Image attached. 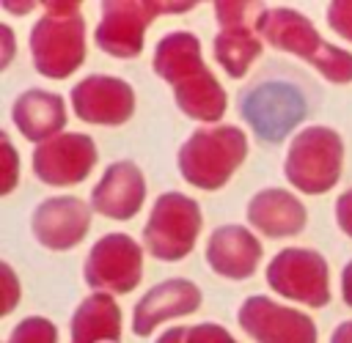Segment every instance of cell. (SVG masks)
I'll list each match as a JSON object with an SVG mask.
<instances>
[{
  "instance_id": "cell-1",
  "label": "cell",
  "mask_w": 352,
  "mask_h": 343,
  "mask_svg": "<svg viewBox=\"0 0 352 343\" xmlns=\"http://www.w3.org/2000/svg\"><path fill=\"white\" fill-rule=\"evenodd\" d=\"M154 74H160L170 88L179 110L187 118L217 123L226 113L228 96L212 69L201 58V41L190 30H173L165 33L157 41L154 58H151Z\"/></svg>"
},
{
  "instance_id": "cell-2",
  "label": "cell",
  "mask_w": 352,
  "mask_h": 343,
  "mask_svg": "<svg viewBox=\"0 0 352 343\" xmlns=\"http://www.w3.org/2000/svg\"><path fill=\"white\" fill-rule=\"evenodd\" d=\"M30 55L38 74L63 80L85 60V19L77 0H47L30 30Z\"/></svg>"
},
{
  "instance_id": "cell-3",
  "label": "cell",
  "mask_w": 352,
  "mask_h": 343,
  "mask_svg": "<svg viewBox=\"0 0 352 343\" xmlns=\"http://www.w3.org/2000/svg\"><path fill=\"white\" fill-rule=\"evenodd\" d=\"M258 36L275 49L308 60L311 66H316V71L324 80L338 85L352 82V52L327 44L314 27V22L297 8H286V5L267 8L258 16Z\"/></svg>"
},
{
  "instance_id": "cell-4",
  "label": "cell",
  "mask_w": 352,
  "mask_h": 343,
  "mask_svg": "<svg viewBox=\"0 0 352 343\" xmlns=\"http://www.w3.org/2000/svg\"><path fill=\"white\" fill-rule=\"evenodd\" d=\"M248 156V137L234 123L204 126L179 148V170L198 189H220Z\"/></svg>"
},
{
  "instance_id": "cell-5",
  "label": "cell",
  "mask_w": 352,
  "mask_h": 343,
  "mask_svg": "<svg viewBox=\"0 0 352 343\" xmlns=\"http://www.w3.org/2000/svg\"><path fill=\"white\" fill-rule=\"evenodd\" d=\"M195 8L192 0H104L94 41L113 58H138L143 52L146 27L162 14Z\"/></svg>"
},
{
  "instance_id": "cell-6",
  "label": "cell",
  "mask_w": 352,
  "mask_h": 343,
  "mask_svg": "<svg viewBox=\"0 0 352 343\" xmlns=\"http://www.w3.org/2000/svg\"><path fill=\"white\" fill-rule=\"evenodd\" d=\"M344 140L330 126H308L289 143L283 173L292 187L308 195H322L341 178Z\"/></svg>"
},
{
  "instance_id": "cell-7",
  "label": "cell",
  "mask_w": 352,
  "mask_h": 343,
  "mask_svg": "<svg viewBox=\"0 0 352 343\" xmlns=\"http://www.w3.org/2000/svg\"><path fill=\"white\" fill-rule=\"evenodd\" d=\"M264 11L267 5L258 0H217L214 3V16L220 22V33L214 36V60L234 80L245 77L253 60L264 49V38L258 36V16Z\"/></svg>"
},
{
  "instance_id": "cell-8",
  "label": "cell",
  "mask_w": 352,
  "mask_h": 343,
  "mask_svg": "<svg viewBox=\"0 0 352 343\" xmlns=\"http://www.w3.org/2000/svg\"><path fill=\"white\" fill-rule=\"evenodd\" d=\"M201 230V209L182 192H162L143 225V244L160 261H182Z\"/></svg>"
},
{
  "instance_id": "cell-9",
  "label": "cell",
  "mask_w": 352,
  "mask_h": 343,
  "mask_svg": "<svg viewBox=\"0 0 352 343\" xmlns=\"http://www.w3.org/2000/svg\"><path fill=\"white\" fill-rule=\"evenodd\" d=\"M267 283L275 294L308 307L330 302V266L322 252L308 247L280 250L267 266Z\"/></svg>"
},
{
  "instance_id": "cell-10",
  "label": "cell",
  "mask_w": 352,
  "mask_h": 343,
  "mask_svg": "<svg viewBox=\"0 0 352 343\" xmlns=\"http://www.w3.org/2000/svg\"><path fill=\"white\" fill-rule=\"evenodd\" d=\"M239 115L261 140L280 143L305 118V99L297 88L270 80L253 85L239 99Z\"/></svg>"
},
{
  "instance_id": "cell-11",
  "label": "cell",
  "mask_w": 352,
  "mask_h": 343,
  "mask_svg": "<svg viewBox=\"0 0 352 343\" xmlns=\"http://www.w3.org/2000/svg\"><path fill=\"white\" fill-rule=\"evenodd\" d=\"M82 277L104 294H129L143 277V250L126 233H104L88 252Z\"/></svg>"
},
{
  "instance_id": "cell-12",
  "label": "cell",
  "mask_w": 352,
  "mask_h": 343,
  "mask_svg": "<svg viewBox=\"0 0 352 343\" xmlns=\"http://www.w3.org/2000/svg\"><path fill=\"white\" fill-rule=\"evenodd\" d=\"M236 321L256 343H316L314 318L294 307H283L270 296H248Z\"/></svg>"
},
{
  "instance_id": "cell-13",
  "label": "cell",
  "mask_w": 352,
  "mask_h": 343,
  "mask_svg": "<svg viewBox=\"0 0 352 343\" xmlns=\"http://www.w3.org/2000/svg\"><path fill=\"white\" fill-rule=\"evenodd\" d=\"M72 107L85 123L121 126L135 113V91L121 77L88 74L72 88Z\"/></svg>"
},
{
  "instance_id": "cell-14",
  "label": "cell",
  "mask_w": 352,
  "mask_h": 343,
  "mask_svg": "<svg viewBox=\"0 0 352 343\" xmlns=\"http://www.w3.org/2000/svg\"><path fill=\"white\" fill-rule=\"evenodd\" d=\"M96 143L88 134L60 132L58 137L36 145L33 151V173L52 187L80 184L96 165Z\"/></svg>"
},
{
  "instance_id": "cell-15",
  "label": "cell",
  "mask_w": 352,
  "mask_h": 343,
  "mask_svg": "<svg viewBox=\"0 0 352 343\" xmlns=\"http://www.w3.org/2000/svg\"><path fill=\"white\" fill-rule=\"evenodd\" d=\"M30 228L38 244L50 250H72L85 239L91 228V206L72 195L47 198L36 206Z\"/></svg>"
},
{
  "instance_id": "cell-16",
  "label": "cell",
  "mask_w": 352,
  "mask_h": 343,
  "mask_svg": "<svg viewBox=\"0 0 352 343\" xmlns=\"http://www.w3.org/2000/svg\"><path fill=\"white\" fill-rule=\"evenodd\" d=\"M201 307V288L184 277H170L154 285L140 296L132 313V332L146 338L151 335L162 321L190 316Z\"/></svg>"
},
{
  "instance_id": "cell-17",
  "label": "cell",
  "mask_w": 352,
  "mask_h": 343,
  "mask_svg": "<svg viewBox=\"0 0 352 343\" xmlns=\"http://www.w3.org/2000/svg\"><path fill=\"white\" fill-rule=\"evenodd\" d=\"M146 198V178L129 159L113 162L91 192V209L110 220H132Z\"/></svg>"
},
{
  "instance_id": "cell-18",
  "label": "cell",
  "mask_w": 352,
  "mask_h": 343,
  "mask_svg": "<svg viewBox=\"0 0 352 343\" xmlns=\"http://www.w3.org/2000/svg\"><path fill=\"white\" fill-rule=\"evenodd\" d=\"M206 261L214 274L245 280L258 269L261 241L242 225H220L206 241Z\"/></svg>"
},
{
  "instance_id": "cell-19",
  "label": "cell",
  "mask_w": 352,
  "mask_h": 343,
  "mask_svg": "<svg viewBox=\"0 0 352 343\" xmlns=\"http://www.w3.org/2000/svg\"><path fill=\"white\" fill-rule=\"evenodd\" d=\"M11 118L25 140L41 145V143L58 137L60 129L66 126V102L60 93L28 88L25 93H19L14 99Z\"/></svg>"
},
{
  "instance_id": "cell-20",
  "label": "cell",
  "mask_w": 352,
  "mask_h": 343,
  "mask_svg": "<svg viewBox=\"0 0 352 343\" xmlns=\"http://www.w3.org/2000/svg\"><path fill=\"white\" fill-rule=\"evenodd\" d=\"M305 220L308 214H305L302 200L280 187L261 189L248 203V222L270 239L297 236L305 228Z\"/></svg>"
},
{
  "instance_id": "cell-21",
  "label": "cell",
  "mask_w": 352,
  "mask_h": 343,
  "mask_svg": "<svg viewBox=\"0 0 352 343\" xmlns=\"http://www.w3.org/2000/svg\"><path fill=\"white\" fill-rule=\"evenodd\" d=\"M72 343H121V307L113 294L94 291L72 316Z\"/></svg>"
},
{
  "instance_id": "cell-22",
  "label": "cell",
  "mask_w": 352,
  "mask_h": 343,
  "mask_svg": "<svg viewBox=\"0 0 352 343\" xmlns=\"http://www.w3.org/2000/svg\"><path fill=\"white\" fill-rule=\"evenodd\" d=\"M6 343H58V329L44 316H28L11 329Z\"/></svg>"
},
{
  "instance_id": "cell-23",
  "label": "cell",
  "mask_w": 352,
  "mask_h": 343,
  "mask_svg": "<svg viewBox=\"0 0 352 343\" xmlns=\"http://www.w3.org/2000/svg\"><path fill=\"white\" fill-rule=\"evenodd\" d=\"M0 165H3V178H0V192L8 195L16 184V176H19V159H16V151L8 140L6 132H0Z\"/></svg>"
},
{
  "instance_id": "cell-24",
  "label": "cell",
  "mask_w": 352,
  "mask_h": 343,
  "mask_svg": "<svg viewBox=\"0 0 352 343\" xmlns=\"http://www.w3.org/2000/svg\"><path fill=\"white\" fill-rule=\"evenodd\" d=\"M327 25L346 41H352V0H333L327 5Z\"/></svg>"
},
{
  "instance_id": "cell-25",
  "label": "cell",
  "mask_w": 352,
  "mask_h": 343,
  "mask_svg": "<svg viewBox=\"0 0 352 343\" xmlns=\"http://www.w3.org/2000/svg\"><path fill=\"white\" fill-rule=\"evenodd\" d=\"M187 343H239V340H236L226 327L206 321V324L190 327V332H187Z\"/></svg>"
},
{
  "instance_id": "cell-26",
  "label": "cell",
  "mask_w": 352,
  "mask_h": 343,
  "mask_svg": "<svg viewBox=\"0 0 352 343\" xmlns=\"http://www.w3.org/2000/svg\"><path fill=\"white\" fill-rule=\"evenodd\" d=\"M0 272H3V291H6L0 313L6 316V313H11V310H14V305H16V296H19V283H16V274H14V269H11L6 261L0 263Z\"/></svg>"
},
{
  "instance_id": "cell-27",
  "label": "cell",
  "mask_w": 352,
  "mask_h": 343,
  "mask_svg": "<svg viewBox=\"0 0 352 343\" xmlns=\"http://www.w3.org/2000/svg\"><path fill=\"white\" fill-rule=\"evenodd\" d=\"M336 220H338V228L352 239V187L341 192V198L336 200Z\"/></svg>"
},
{
  "instance_id": "cell-28",
  "label": "cell",
  "mask_w": 352,
  "mask_h": 343,
  "mask_svg": "<svg viewBox=\"0 0 352 343\" xmlns=\"http://www.w3.org/2000/svg\"><path fill=\"white\" fill-rule=\"evenodd\" d=\"M187 332H190V327H173V329H165V332L157 338V343H187Z\"/></svg>"
},
{
  "instance_id": "cell-29",
  "label": "cell",
  "mask_w": 352,
  "mask_h": 343,
  "mask_svg": "<svg viewBox=\"0 0 352 343\" xmlns=\"http://www.w3.org/2000/svg\"><path fill=\"white\" fill-rule=\"evenodd\" d=\"M341 296H344V302L352 307V261L344 266V272H341Z\"/></svg>"
},
{
  "instance_id": "cell-30",
  "label": "cell",
  "mask_w": 352,
  "mask_h": 343,
  "mask_svg": "<svg viewBox=\"0 0 352 343\" xmlns=\"http://www.w3.org/2000/svg\"><path fill=\"white\" fill-rule=\"evenodd\" d=\"M330 343H352V321H344L333 329L330 335Z\"/></svg>"
},
{
  "instance_id": "cell-31",
  "label": "cell",
  "mask_w": 352,
  "mask_h": 343,
  "mask_svg": "<svg viewBox=\"0 0 352 343\" xmlns=\"http://www.w3.org/2000/svg\"><path fill=\"white\" fill-rule=\"evenodd\" d=\"M0 36H3V47H6V52H3V60H0V69L8 63V58H11V52H14V38H11V30L6 27V25H0Z\"/></svg>"
},
{
  "instance_id": "cell-32",
  "label": "cell",
  "mask_w": 352,
  "mask_h": 343,
  "mask_svg": "<svg viewBox=\"0 0 352 343\" xmlns=\"http://www.w3.org/2000/svg\"><path fill=\"white\" fill-rule=\"evenodd\" d=\"M3 8L14 11V14H28V11H33V8H36V3H33V0H22V3H14V0H3Z\"/></svg>"
}]
</instances>
